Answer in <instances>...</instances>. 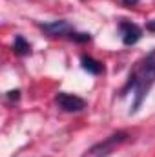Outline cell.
Segmentation results:
<instances>
[{
    "mask_svg": "<svg viewBox=\"0 0 155 157\" xmlns=\"http://www.w3.org/2000/svg\"><path fill=\"white\" fill-rule=\"evenodd\" d=\"M155 84V49L150 51L144 59H141L135 68L131 70L126 86L122 88V97L124 95H131L133 97V104H131V113H135L141 104L144 102L146 95L150 93L152 86Z\"/></svg>",
    "mask_w": 155,
    "mask_h": 157,
    "instance_id": "obj_1",
    "label": "cell"
},
{
    "mask_svg": "<svg viewBox=\"0 0 155 157\" xmlns=\"http://www.w3.org/2000/svg\"><path fill=\"white\" fill-rule=\"evenodd\" d=\"M55 104H57L62 112H70V113H73V112H82V110L86 108V101H84V99H80L77 95H71V93H66V91L57 93Z\"/></svg>",
    "mask_w": 155,
    "mask_h": 157,
    "instance_id": "obj_2",
    "label": "cell"
},
{
    "mask_svg": "<svg viewBox=\"0 0 155 157\" xmlns=\"http://www.w3.org/2000/svg\"><path fill=\"white\" fill-rule=\"evenodd\" d=\"M119 33H120V39L126 46H131V44L139 42L141 35H142L141 28L137 24L130 22V20H120L119 22Z\"/></svg>",
    "mask_w": 155,
    "mask_h": 157,
    "instance_id": "obj_3",
    "label": "cell"
},
{
    "mask_svg": "<svg viewBox=\"0 0 155 157\" xmlns=\"http://www.w3.org/2000/svg\"><path fill=\"white\" fill-rule=\"evenodd\" d=\"M40 28L47 33V35H51V37H71L75 31H73V28L70 26V22H66V20H53V22H46V24H40Z\"/></svg>",
    "mask_w": 155,
    "mask_h": 157,
    "instance_id": "obj_4",
    "label": "cell"
},
{
    "mask_svg": "<svg viewBox=\"0 0 155 157\" xmlns=\"http://www.w3.org/2000/svg\"><path fill=\"white\" fill-rule=\"evenodd\" d=\"M124 139H126V133H124V132H120V133H115V135H112V137H110L108 141H104V143H100V144H97V146H93V148H91V150H89L88 154H91V155H93V154H97L99 150H102V152H106V150H108V148H112V146H113L115 143L119 144V143H122Z\"/></svg>",
    "mask_w": 155,
    "mask_h": 157,
    "instance_id": "obj_5",
    "label": "cell"
},
{
    "mask_svg": "<svg viewBox=\"0 0 155 157\" xmlns=\"http://www.w3.org/2000/svg\"><path fill=\"white\" fill-rule=\"evenodd\" d=\"M82 68L86 70V71H89V73H93V75H99V73H102V64L100 62H97L95 59H91V57H82Z\"/></svg>",
    "mask_w": 155,
    "mask_h": 157,
    "instance_id": "obj_6",
    "label": "cell"
},
{
    "mask_svg": "<svg viewBox=\"0 0 155 157\" xmlns=\"http://www.w3.org/2000/svg\"><path fill=\"white\" fill-rule=\"evenodd\" d=\"M13 51L18 55H28V53H31V46H29V42L24 40L22 35H17L15 42H13Z\"/></svg>",
    "mask_w": 155,
    "mask_h": 157,
    "instance_id": "obj_7",
    "label": "cell"
},
{
    "mask_svg": "<svg viewBox=\"0 0 155 157\" xmlns=\"http://www.w3.org/2000/svg\"><path fill=\"white\" fill-rule=\"evenodd\" d=\"M150 31H155V20H152V22H148V26H146Z\"/></svg>",
    "mask_w": 155,
    "mask_h": 157,
    "instance_id": "obj_8",
    "label": "cell"
},
{
    "mask_svg": "<svg viewBox=\"0 0 155 157\" xmlns=\"http://www.w3.org/2000/svg\"><path fill=\"white\" fill-rule=\"evenodd\" d=\"M122 2H124V4H128V6H133V4H137L139 0H122Z\"/></svg>",
    "mask_w": 155,
    "mask_h": 157,
    "instance_id": "obj_9",
    "label": "cell"
}]
</instances>
